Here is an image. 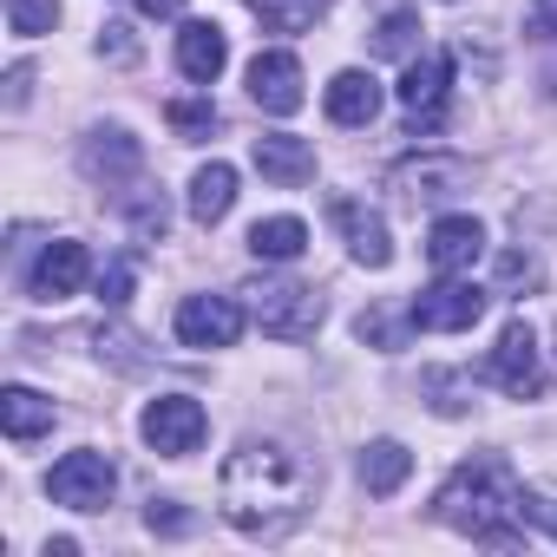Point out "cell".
Here are the masks:
<instances>
[{
    "label": "cell",
    "mask_w": 557,
    "mask_h": 557,
    "mask_svg": "<svg viewBox=\"0 0 557 557\" xmlns=\"http://www.w3.org/2000/svg\"><path fill=\"white\" fill-rule=\"evenodd\" d=\"M309 498H315V472L283 440H243L216 472V511L243 537H283L289 524H302Z\"/></svg>",
    "instance_id": "obj_1"
},
{
    "label": "cell",
    "mask_w": 557,
    "mask_h": 557,
    "mask_svg": "<svg viewBox=\"0 0 557 557\" xmlns=\"http://www.w3.org/2000/svg\"><path fill=\"white\" fill-rule=\"evenodd\" d=\"M433 518H440V524H453V531H466L472 544H498V550H505V544H518V537H524L531 492L511 479V466H505V459L479 453V459H466V466L440 485Z\"/></svg>",
    "instance_id": "obj_2"
},
{
    "label": "cell",
    "mask_w": 557,
    "mask_h": 557,
    "mask_svg": "<svg viewBox=\"0 0 557 557\" xmlns=\"http://www.w3.org/2000/svg\"><path fill=\"white\" fill-rule=\"evenodd\" d=\"M236 296L256 315V329L275 335V342H309L322 329V296L309 283H289V275H256V283H243Z\"/></svg>",
    "instance_id": "obj_3"
},
{
    "label": "cell",
    "mask_w": 557,
    "mask_h": 557,
    "mask_svg": "<svg viewBox=\"0 0 557 557\" xmlns=\"http://www.w3.org/2000/svg\"><path fill=\"white\" fill-rule=\"evenodd\" d=\"M138 433H145L151 453H164V459H190V453L203 446V433H210V413H203V400H190V394H158V400L145 407Z\"/></svg>",
    "instance_id": "obj_4"
},
{
    "label": "cell",
    "mask_w": 557,
    "mask_h": 557,
    "mask_svg": "<svg viewBox=\"0 0 557 557\" xmlns=\"http://www.w3.org/2000/svg\"><path fill=\"white\" fill-rule=\"evenodd\" d=\"M112 492H119V472H112V459H106V453H92V446L66 453V459L47 472V498H53V505H66V511H106V505H112Z\"/></svg>",
    "instance_id": "obj_5"
},
{
    "label": "cell",
    "mask_w": 557,
    "mask_h": 557,
    "mask_svg": "<svg viewBox=\"0 0 557 557\" xmlns=\"http://www.w3.org/2000/svg\"><path fill=\"white\" fill-rule=\"evenodd\" d=\"M407 315H413V329H426V335H466V329L485 315V289L466 283V275H440L433 289H420V296L407 302Z\"/></svg>",
    "instance_id": "obj_6"
},
{
    "label": "cell",
    "mask_w": 557,
    "mask_h": 557,
    "mask_svg": "<svg viewBox=\"0 0 557 557\" xmlns=\"http://www.w3.org/2000/svg\"><path fill=\"white\" fill-rule=\"evenodd\" d=\"M446 99H453V53H426L407 66L400 79V112H407V132L426 138L446 125Z\"/></svg>",
    "instance_id": "obj_7"
},
{
    "label": "cell",
    "mask_w": 557,
    "mask_h": 557,
    "mask_svg": "<svg viewBox=\"0 0 557 557\" xmlns=\"http://www.w3.org/2000/svg\"><path fill=\"white\" fill-rule=\"evenodd\" d=\"M485 381L505 387L511 400H524V394L544 387V361H537V335H531V322H505L498 348L485 355Z\"/></svg>",
    "instance_id": "obj_8"
},
{
    "label": "cell",
    "mask_w": 557,
    "mask_h": 557,
    "mask_svg": "<svg viewBox=\"0 0 557 557\" xmlns=\"http://www.w3.org/2000/svg\"><path fill=\"white\" fill-rule=\"evenodd\" d=\"M249 99L269 112V119H289V112H302V60L289 53V47H269V53H256L249 60Z\"/></svg>",
    "instance_id": "obj_9"
},
{
    "label": "cell",
    "mask_w": 557,
    "mask_h": 557,
    "mask_svg": "<svg viewBox=\"0 0 557 557\" xmlns=\"http://www.w3.org/2000/svg\"><path fill=\"white\" fill-rule=\"evenodd\" d=\"M86 283H92V249L73 243V236H60V243L40 249L34 275H27V296H34V302H66V296H79Z\"/></svg>",
    "instance_id": "obj_10"
},
{
    "label": "cell",
    "mask_w": 557,
    "mask_h": 557,
    "mask_svg": "<svg viewBox=\"0 0 557 557\" xmlns=\"http://www.w3.org/2000/svg\"><path fill=\"white\" fill-rule=\"evenodd\" d=\"M243 302L236 296H184L177 302V342L184 348H236Z\"/></svg>",
    "instance_id": "obj_11"
},
{
    "label": "cell",
    "mask_w": 557,
    "mask_h": 557,
    "mask_svg": "<svg viewBox=\"0 0 557 557\" xmlns=\"http://www.w3.org/2000/svg\"><path fill=\"white\" fill-rule=\"evenodd\" d=\"M329 216H335V230L348 236V256H355L361 269H387V262H394V236H387V216H381V210H368V203H355V197H335Z\"/></svg>",
    "instance_id": "obj_12"
},
{
    "label": "cell",
    "mask_w": 557,
    "mask_h": 557,
    "mask_svg": "<svg viewBox=\"0 0 557 557\" xmlns=\"http://www.w3.org/2000/svg\"><path fill=\"white\" fill-rule=\"evenodd\" d=\"M479 256H485V223H479V216L453 210V216H440V223L426 230V262H433L440 275H466Z\"/></svg>",
    "instance_id": "obj_13"
},
{
    "label": "cell",
    "mask_w": 557,
    "mask_h": 557,
    "mask_svg": "<svg viewBox=\"0 0 557 557\" xmlns=\"http://www.w3.org/2000/svg\"><path fill=\"white\" fill-rule=\"evenodd\" d=\"M394 190L407 203H446V197L472 190V164H459V158H413V164L394 171Z\"/></svg>",
    "instance_id": "obj_14"
},
{
    "label": "cell",
    "mask_w": 557,
    "mask_h": 557,
    "mask_svg": "<svg viewBox=\"0 0 557 557\" xmlns=\"http://www.w3.org/2000/svg\"><path fill=\"white\" fill-rule=\"evenodd\" d=\"M230 66V40L216 21H184L177 27V73L190 86H216V73Z\"/></svg>",
    "instance_id": "obj_15"
},
{
    "label": "cell",
    "mask_w": 557,
    "mask_h": 557,
    "mask_svg": "<svg viewBox=\"0 0 557 557\" xmlns=\"http://www.w3.org/2000/svg\"><path fill=\"white\" fill-rule=\"evenodd\" d=\"M249 158H256V171H262L269 184H283V190H296V184L315 177V145L296 138V132H269V138H256Z\"/></svg>",
    "instance_id": "obj_16"
},
{
    "label": "cell",
    "mask_w": 557,
    "mask_h": 557,
    "mask_svg": "<svg viewBox=\"0 0 557 557\" xmlns=\"http://www.w3.org/2000/svg\"><path fill=\"white\" fill-rule=\"evenodd\" d=\"M322 106H329V119H335V125H374V112H381V79H374V73H361V66H348V73H335V79H329Z\"/></svg>",
    "instance_id": "obj_17"
},
{
    "label": "cell",
    "mask_w": 557,
    "mask_h": 557,
    "mask_svg": "<svg viewBox=\"0 0 557 557\" xmlns=\"http://www.w3.org/2000/svg\"><path fill=\"white\" fill-rule=\"evenodd\" d=\"M79 164H86V177H99V184H119V177H132L138 164H145V151H138V138L132 132H92L86 138V151H79Z\"/></svg>",
    "instance_id": "obj_18"
},
{
    "label": "cell",
    "mask_w": 557,
    "mask_h": 557,
    "mask_svg": "<svg viewBox=\"0 0 557 557\" xmlns=\"http://www.w3.org/2000/svg\"><path fill=\"white\" fill-rule=\"evenodd\" d=\"M0 433H8L14 446L53 433V400H40L34 387H8V394H0Z\"/></svg>",
    "instance_id": "obj_19"
},
{
    "label": "cell",
    "mask_w": 557,
    "mask_h": 557,
    "mask_svg": "<svg viewBox=\"0 0 557 557\" xmlns=\"http://www.w3.org/2000/svg\"><path fill=\"white\" fill-rule=\"evenodd\" d=\"M230 203H236V171H230L223 158H210V164L190 177V216L210 230V223H223V216H230Z\"/></svg>",
    "instance_id": "obj_20"
},
{
    "label": "cell",
    "mask_w": 557,
    "mask_h": 557,
    "mask_svg": "<svg viewBox=\"0 0 557 557\" xmlns=\"http://www.w3.org/2000/svg\"><path fill=\"white\" fill-rule=\"evenodd\" d=\"M407 472H413V453H407L400 440H374V446H361V485H368L374 498L400 492V485H407Z\"/></svg>",
    "instance_id": "obj_21"
},
{
    "label": "cell",
    "mask_w": 557,
    "mask_h": 557,
    "mask_svg": "<svg viewBox=\"0 0 557 557\" xmlns=\"http://www.w3.org/2000/svg\"><path fill=\"white\" fill-rule=\"evenodd\" d=\"M249 249H256V262H296L309 249V223L302 216H262L249 230Z\"/></svg>",
    "instance_id": "obj_22"
},
{
    "label": "cell",
    "mask_w": 557,
    "mask_h": 557,
    "mask_svg": "<svg viewBox=\"0 0 557 557\" xmlns=\"http://www.w3.org/2000/svg\"><path fill=\"white\" fill-rule=\"evenodd\" d=\"M243 8H249L269 34H309V27L335 8V0H243Z\"/></svg>",
    "instance_id": "obj_23"
},
{
    "label": "cell",
    "mask_w": 557,
    "mask_h": 557,
    "mask_svg": "<svg viewBox=\"0 0 557 557\" xmlns=\"http://www.w3.org/2000/svg\"><path fill=\"white\" fill-rule=\"evenodd\" d=\"M413 34H420V14H413V8H394V14L374 27V53H381V60H407V53H413Z\"/></svg>",
    "instance_id": "obj_24"
},
{
    "label": "cell",
    "mask_w": 557,
    "mask_h": 557,
    "mask_svg": "<svg viewBox=\"0 0 557 557\" xmlns=\"http://www.w3.org/2000/svg\"><path fill=\"white\" fill-rule=\"evenodd\" d=\"M355 335H361V342H374L381 355H394V348H407V335H413V315H387V309H368V315L355 322Z\"/></svg>",
    "instance_id": "obj_25"
},
{
    "label": "cell",
    "mask_w": 557,
    "mask_h": 557,
    "mask_svg": "<svg viewBox=\"0 0 557 557\" xmlns=\"http://www.w3.org/2000/svg\"><path fill=\"white\" fill-rule=\"evenodd\" d=\"M171 132L190 138V145L210 138V132H216V106H210V99H171Z\"/></svg>",
    "instance_id": "obj_26"
},
{
    "label": "cell",
    "mask_w": 557,
    "mask_h": 557,
    "mask_svg": "<svg viewBox=\"0 0 557 557\" xmlns=\"http://www.w3.org/2000/svg\"><path fill=\"white\" fill-rule=\"evenodd\" d=\"M8 27L14 34H53L60 27V8H53V0H8Z\"/></svg>",
    "instance_id": "obj_27"
},
{
    "label": "cell",
    "mask_w": 557,
    "mask_h": 557,
    "mask_svg": "<svg viewBox=\"0 0 557 557\" xmlns=\"http://www.w3.org/2000/svg\"><path fill=\"white\" fill-rule=\"evenodd\" d=\"M132 283H138V262L132 256H112V269L99 275V302L106 309H125L132 302Z\"/></svg>",
    "instance_id": "obj_28"
},
{
    "label": "cell",
    "mask_w": 557,
    "mask_h": 557,
    "mask_svg": "<svg viewBox=\"0 0 557 557\" xmlns=\"http://www.w3.org/2000/svg\"><path fill=\"white\" fill-rule=\"evenodd\" d=\"M164 223H171V216H164V197H138V203H132V230H138V236H164Z\"/></svg>",
    "instance_id": "obj_29"
},
{
    "label": "cell",
    "mask_w": 557,
    "mask_h": 557,
    "mask_svg": "<svg viewBox=\"0 0 557 557\" xmlns=\"http://www.w3.org/2000/svg\"><path fill=\"white\" fill-rule=\"evenodd\" d=\"M145 524H151V531H184V511H177V498H151Z\"/></svg>",
    "instance_id": "obj_30"
},
{
    "label": "cell",
    "mask_w": 557,
    "mask_h": 557,
    "mask_svg": "<svg viewBox=\"0 0 557 557\" xmlns=\"http://www.w3.org/2000/svg\"><path fill=\"white\" fill-rule=\"evenodd\" d=\"M531 34L537 40H557V0H531Z\"/></svg>",
    "instance_id": "obj_31"
},
{
    "label": "cell",
    "mask_w": 557,
    "mask_h": 557,
    "mask_svg": "<svg viewBox=\"0 0 557 557\" xmlns=\"http://www.w3.org/2000/svg\"><path fill=\"white\" fill-rule=\"evenodd\" d=\"M125 34H132V27H119V21H112V27L99 34V53H112V60H132V40H125Z\"/></svg>",
    "instance_id": "obj_32"
},
{
    "label": "cell",
    "mask_w": 557,
    "mask_h": 557,
    "mask_svg": "<svg viewBox=\"0 0 557 557\" xmlns=\"http://www.w3.org/2000/svg\"><path fill=\"white\" fill-rule=\"evenodd\" d=\"M138 14H145V21H177L184 0H138Z\"/></svg>",
    "instance_id": "obj_33"
},
{
    "label": "cell",
    "mask_w": 557,
    "mask_h": 557,
    "mask_svg": "<svg viewBox=\"0 0 557 557\" xmlns=\"http://www.w3.org/2000/svg\"><path fill=\"white\" fill-rule=\"evenodd\" d=\"M21 99H27V66L8 73V106H21Z\"/></svg>",
    "instance_id": "obj_34"
},
{
    "label": "cell",
    "mask_w": 557,
    "mask_h": 557,
    "mask_svg": "<svg viewBox=\"0 0 557 557\" xmlns=\"http://www.w3.org/2000/svg\"><path fill=\"white\" fill-rule=\"evenodd\" d=\"M531 518H544V524H550V537H557V505H550V498H531Z\"/></svg>",
    "instance_id": "obj_35"
}]
</instances>
